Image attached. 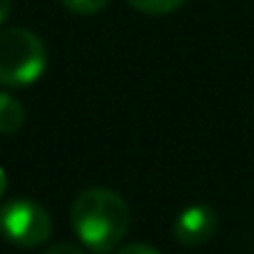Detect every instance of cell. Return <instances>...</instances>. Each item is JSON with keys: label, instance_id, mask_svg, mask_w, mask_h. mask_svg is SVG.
Here are the masks:
<instances>
[{"label": "cell", "instance_id": "1", "mask_svg": "<svg viewBox=\"0 0 254 254\" xmlns=\"http://www.w3.org/2000/svg\"><path fill=\"white\" fill-rule=\"evenodd\" d=\"M70 224L85 247L95 252H110L130 229V207L115 190L90 187L75 197Z\"/></svg>", "mask_w": 254, "mask_h": 254}, {"label": "cell", "instance_id": "2", "mask_svg": "<svg viewBox=\"0 0 254 254\" xmlns=\"http://www.w3.org/2000/svg\"><path fill=\"white\" fill-rule=\"evenodd\" d=\"M48 67L45 43L25 28L0 30V85L28 87Z\"/></svg>", "mask_w": 254, "mask_h": 254}, {"label": "cell", "instance_id": "11", "mask_svg": "<svg viewBox=\"0 0 254 254\" xmlns=\"http://www.w3.org/2000/svg\"><path fill=\"white\" fill-rule=\"evenodd\" d=\"M5 187H8V177H5L3 167H0V199H3V194H5Z\"/></svg>", "mask_w": 254, "mask_h": 254}, {"label": "cell", "instance_id": "3", "mask_svg": "<svg viewBox=\"0 0 254 254\" xmlns=\"http://www.w3.org/2000/svg\"><path fill=\"white\" fill-rule=\"evenodd\" d=\"M53 232L48 209L33 199H13L0 207V234L15 247H40Z\"/></svg>", "mask_w": 254, "mask_h": 254}, {"label": "cell", "instance_id": "4", "mask_svg": "<svg viewBox=\"0 0 254 254\" xmlns=\"http://www.w3.org/2000/svg\"><path fill=\"white\" fill-rule=\"evenodd\" d=\"M217 232V212L209 204H192L182 209L172 224V234L185 247H199Z\"/></svg>", "mask_w": 254, "mask_h": 254}, {"label": "cell", "instance_id": "6", "mask_svg": "<svg viewBox=\"0 0 254 254\" xmlns=\"http://www.w3.org/2000/svg\"><path fill=\"white\" fill-rule=\"evenodd\" d=\"M187 0H127V5L145 15H167L182 8Z\"/></svg>", "mask_w": 254, "mask_h": 254}, {"label": "cell", "instance_id": "5", "mask_svg": "<svg viewBox=\"0 0 254 254\" xmlns=\"http://www.w3.org/2000/svg\"><path fill=\"white\" fill-rule=\"evenodd\" d=\"M25 122V107L8 92H0V135H15Z\"/></svg>", "mask_w": 254, "mask_h": 254}, {"label": "cell", "instance_id": "9", "mask_svg": "<svg viewBox=\"0 0 254 254\" xmlns=\"http://www.w3.org/2000/svg\"><path fill=\"white\" fill-rule=\"evenodd\" d=\"M45 254H85L80 247H75V244H70V242H58V244H53Z\"/></svg>", "mask_w": 254, "mask_h": 254}, {"label": "cell", "instance_id": "10", "mask_svg": "<svg viewBox=\"0 0 254 254\" xmlns=\"http://www.w3.org/2000/svg\"><path fill=\"white\" fill-rule=\"evenodd\" d=\"M10 10H13L10 0H0V25H3V23L10 18Z\"/></svg>", "mask_w": 254, "mask_h": 254}, {"label": "cell", "instance_id": "8", "mask_svg": "<svg viewBox=\"0 0 254 254\" xmlns=\"http://www.w3.org/2000/svg\"><path fill=\"white\" fill-rule=\"evenodd\" d=\"M115 254H160L155 247H150V244H145V242H132V244H125V247H120Z\"/></svg>", "mask_w": 254, "mask_h": 254}, {"label": "cell", "instance_id": "7", "mask_svg": "<svg viewBox=\"0 0 254 254\" xmlns=\"http://www.w3.org/2000/svg\"><path fill=\"white\" fill-rule=\"evenodd\" d=\"M60 3H63L65 10H70L75 15H95L110 3V0H60Z\"/></svg>", "mask_w": 254, "mask_h": 254}]
</instances>
